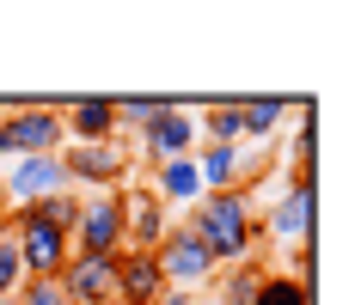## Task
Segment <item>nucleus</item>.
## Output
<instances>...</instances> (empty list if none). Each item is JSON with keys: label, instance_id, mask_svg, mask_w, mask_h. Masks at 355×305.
Here are the masks:
<instances>
[{"label": "nucleus", "instance_id": "f3484780", "mask_svg": "<svg viewBox=\"0 0 355 305\" xmlns=\"http://www.w3.org/2000/svg\"><path fill=\"white\" fill-rule=\"evenodd\" d=\"M257 281H263V263L251 257V263H233V269L214 275V299L220 305H251L257 299Z\"/></svg>", "mask_w": 355, "mask_h": 305}, {"label": "nucleus", "instance_id": "39448f33", "mask_svg": "<svg viewBox=\"0 0 355 305\" xmlns=\"http://www.w3.org/2000/svg\"><path fill=\"white\" fill-rule=\"evenodd\" d=\"M153 263H159V281L166 287H178V293H202V287H214V257L202 250V238L190 232V226H172V232L159 238V250H153Z\"/></svg>", "mask_w": 355, "mask_h": 305}, {"label": "nucleus", "instance_id": "9d476101", "mask_svg": "<svg viewBox=\"0 0 355 305\" xmlns=\"http://www.w3.org/2000/svg\"><path fill=\"white\" fill-rule=\"evenodd\" d=\"M73 250H80V257H123V207H116V190H92V196H80Z\"/></svg>", "mask_w": 355, "mask_h": 305}, {"label": "nucleus", "instance_id": "423d86ee", "mask_svg": "<svg viewBox=\"0 0 355 305\" xmlns=\"http://www.w3.org/2000/svg\"><path fill=\"white\" fill-rule=\"evenodd\" d=\"M12 244H19V263H25V281H55L73 257V238L43 226L37 214H12Z\"/></svg>", "mask_w": 355, "mask_h": 305}, {"label": "nucleus", "instance_id": "2eb2a0df", "mask_svg": "<svg viewBox=\"0 0 355 305\" xmlns=\"http://www.w3.org/2000/svg\"><path fill=\"white\" fill-rule=\"evenodd\" d=\"M147 190L159 196V207L166 214H190V207L202 202V177H196V159H166V165H153V177H147Z\"/></svg>", "mask_w": 355, "mask_h": 305}, {"label": "nucleus", "instance_id": "ddd939ff", "mask_svg": "<svg viewBox=\"0 0 355 305\" xmlns=\"http://www.w3.org/2000/svg\"><path fill=\"white\" fill-rule=\"evenodd\" d=\"M159 293H166V281H159L153 250H123L116 257V299L110 305H153Z\"/></svg>", "mask_w": 355, "mask_h": 305}, {"label": "nucleus", "instance_id": "9b49d317", "mask_svg": "<svg viewBox=\"0 0 355 305\" xmlns=\"http://www.w3.org/2000/svg\"><path fill=\"white\" fill-rule=\"evenodd\" d=\"M55 287L68 305H110L116 299V257H80L73 250L68 269L55 275Z\"/></svg>", "mask_w": 355, "mask_h": 305}, {"label": "nucleus", "instance_id": "6ab92c4d", "mask_svg": "<svg viewBox=\"0 0 355 305\" xmlns=\"http://www.w3.org/2000/svg\"><path fill=\"white\" fill-rule=\"evenodd\" d=\"M300 129L288 135V177H313L319 165V116H294Z\"/></svg>", "mask_w": 355, "mask_h": 305}, {"label": "nucleus", "instance_id": "20e7f679", "mask_svg": "<svg viewBox=\"0 0 355 305\" xmlns=\"http://www.w3.org/2000/svg\"><path fill=\"white\" fill-rule=\"evenodd\" d=\"M313 226H319V177H282V196L257 232L288 250V244H313Z\"/></svg>", "mask_w": 355, "mask_h": 305}, {"label": "nucleus", "instance_id": "4468645a", "mask_svg": "<svg viewBox=\"0 0 355 305\" xmlns=\"http://www.w3.org/2000/svg\"><path fill=\"white\" fill-rule=\"evenodd\" d=\"M62 140H73V147L116 140V110H110V98H68L62 104Z\"/></svg>", "mask_w": 355, "mask_h": 305}, {"label": "nucleus", "instance_id": "1a4fd4ad", "mask_svg": "<svg viewBox=\"0 0 355 305\" xmlns=\"http://www.w3.org/2000/svg\"><path fill=\"white\" fill-rule=\"evenodd\" d=\"M116 207H123V250H159V238L172 232V214L159 207V196L141 177H129L116 190Z\"/></svg>", "mask_w": 355, "mask_h": 305}, {"label": "nucleus", "instance_id": "0eeeda50", "mask_svg": "<svg viewBox=\"0 0 355 305\" xmlns=\"http://www.w3.org/2000/svg\"><path fill=\"white\" fill-rule=\"evenodd\" d=\"M196 110H202V104H166V116H159L141 140H129V147H135V165H141V159H153V165H166V159H190V153L202 147Z\"/></svg>", "mask_w": 355, "mask_h": 305}, {"label": "nucleus", "instance_id": "412c9836", "mask_svg": "<svg viewBox=\"0 0 355 305\" xmlns=\"http://www.w3.org/2000/svg\"><path fill=\"white\" fill-rule=\"evenodd\" d=\"M25 287V263H19V244H12V214L0 220V305Z\"/></svg>", "mask_w": 355, "mask_h": 305}, {"label": "nucleus", "instance_id": "f03ea898", "mask_svg": "<svg viewBox=\"0 0 355 305\" xmlns=\"http://www.w3.org/2000/svg\"><path fill=\"white\" fill-rule=\"evenodd\" d=\"M62 104L68 98H12L6 104V116H0V165H12V159H37V153H62L68 140H62Z\"/></svg>", "mask_w": 355, "mask_h": 305}, {"label": "nucleus", "instance_id": "4be33fe9", "mask_svg": "<svg viewBox=\"0 0 355 305\" xmlns=\"http://www.w3.org/2000/svg\"><path fill=\"white\" fill-rule=\"evenodd\" d=\"M25 214H37L43 226H55V232H68V238H73V226H80V190H62V196H49V202L25 207Z\"/></svg>", "mask_w": 355, "mask_h": 305}, {"label": "nucleus", "instance_id": "a211bd4d", "mask_svg": "<svg viewBox=\"0 0 355 305\" xmlns=\"http://www.w3.org/2000/svg\"><path fill=\"white\" fill-rule=\"evenodd\" d=\"M288 104L294 98H239V122H245V140H270L282 129Z\"/></svg>", "mask_w": 355, "mask_h": 305}, {"label": "nucleus", "instance_id": "6e6552de", "mask_svg": "<svg viewBox=\"0 0 355 305\" xmlns=\"http://www.w3.org/2000/svg\"><path fill=\"white\" fill-rule=\"evenodd\" d=\"M62 190H73L68 183V171H62V159L55 153H37V159H12V165H0V196L19 207H37V202H49V196H62Z\"/></svg>", "mask_w": 355, "mask_h": 305}, {"label": "nucleus", "instance_id": "f8f14e48", "mask_svg": "<svg viewBox=\"0 0 355 305\" xmlns=\"http://www.w3.org/2000/svg\"><path fill=\"white\" fill-rule=\"evenodd\" d=\"M196 177H202V196H220V190H245L251 183V165H245V147H196Z\"/></svg>", "mask_w": 355, "mask_h": 305}, {"label": "nucleus", "instance_id": "5701e85b", "mask_svg": "<svg viewBox=\"0 0 355 305\" xmlns=\"http://www.w3.org/2000/svg\"><path fill=\"white\" fill-rule=\"evenodd\" d=\"M6 305H68V299H62V287H55V281H25Z\"/></svg>", "mask_w": 355, "mask_h": 305}, {"label": "nucleus", "instance_id": "b1692460", "mask_svg": "<svg viewBox=\"0 0 355 305\" xmlns=\"http://www.w3.org/2000/svg\"><path fill=\"white\" fill-rule=\"evenodd\" d=\"M153 305H196V293H178V287H166V293H159Z\"/></svg>", "mask_w": 355, "mask_h": 305}, {"label": "nucleus", "instance_id": "aec40b11", "mask_svg": "<svg viewBox=\"0 0 355 305\" xmlns=\"http://www.w3.org/2000/svg\"><path fill=\"white\" fill-rule=\"evenodd\" d=\"M251 305H313V287H306V281H294V275H282V269H263L257 299H251Z\"/></svg>", "mask_w": 355, "mask_h": 305}, {"label": "nucleus", "instance_id": "f257e3e1", "mask_svg": "<svg viewBox=\"0 0 355 305\" xmlns=\"http://www.w3.org/2000/svg\"><path fill=\"white\" fill-rule=\"evenodd\" d=\"M178 226L202 238V250L214 257V269H233V263H251L257 257V207H251V190H220V196H202Z\"/></svg>", "mask_w": 355, "mask_h": 305}, {"label": "nucleus", "instance_id": "7ed1b4c3", "mask_svg": "<svg viewBox=\"0 0 355 305\" xmlns=\"http://www.w3.org/2000/svg\"><path fill=\"white\" fill-rule=\"evenodd\" d=\"M62 171H68V183L80 196H92V190H123L129 177H135V147L129 140H86V147H62L55 153Z\"/></svg>", "mask_w": 355, "mask_h": 305}, {"label": "nucleus", "instance_id": "dca6fc26", "mask_svg": "<svg viewBox=\"0 0 355 305\" xmlns=\"http://www.w3.org/2000/svg\"><path fill=\"white\" fill-rule=\"evenodd\" d=\"M166 104L172 98H110V110H116V140H141L166 116Z\"/></svg>", "mask_w": 355, "mask_h": 305}]
</instances>
